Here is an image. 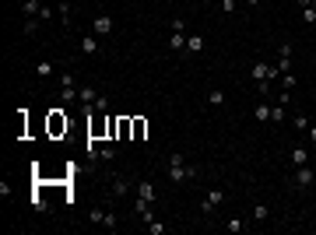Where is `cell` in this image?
Here are the masks:
<instances>
[{
	"instance_id": "6da1fadb",
	"label": "cell",
	"mask_w": 316,
	"mask_h": 235,
	"mask_svg": "<svg viewBox=\"0 0 316 235\" xmlns=\"http://www.w3.org/2000/svg\"><path fill=\"white\" fill-rule=\"evenodd\" d=\"M165 172H169V179H172V183H186V179H197V172H201V169L190 165V162H186V154H179V151H176L172 158H169V169H165Z\"/></svg>"
},
{
	"instance_id": "7a4b0ae2",
	"label": "cell",
	"mask_w": 316,
	"mask_h": 235,
	"mask_svg": "<svg viewBox=\"0 0 316 235\" xmlns=\"http://www.w3.org/2000/svg\"><path fill=\"white\" fill-rule=\"evenodd\" d=\"M169 49H172L176 56H183V53H186V21H183V18H176V21H172V35H169Z\"/></svg>"
},
{
	"instance_id": "3957f363",
	"label": "cell",
	"mask_w": 316,
	"mask_h": 235,
	"mask_svg": "<svg viewBox=\"0 0 316 235\" xmlns=\"http://www.w3.org/2000/svg\"><path fill=\"white\" fill-rule=\"evenodd\" d=\"M313 179H316V172H313L309 165H295V172H292V186H295V189H309Z\"/></svg>"
},
{
	"instance_id": "277c9868",
	"label": "cell",
	"mask_w": 316,
	"mask_h": 235,
	"mask_svg": "<svg viewBox=\"0 0 316 235\" xmlns=\"http://www.w3.org/2000/svg\"><path fill=\"white\" fill-rule=\"evenodd\" d=\"M134 197H141V200L155 204V200H158V189H155V183H151V179H137V183H134Z\"/></svg>"
},
{
	"instance_id": "5b68a950",
	"label": "cell",
	"mask_w": 316,
	"mask_h": 235,
	"mask_svg": "<svg viewBox=\"0 0 316 235\" xmlns=\"http://www.w3.org/2000/svg\"><path fill=\"white\" fill-rule=\"evenodd\" d=\"M112 28H116V21H112V14H99L95 21H92V32L102 39V35H112Z\"/></svg>"
},
{
	"instance_id": "8992f818",
	"label": "cell",
	"mask_w": 316,
	"mask_h": 235,
	"mask_svg": "<svg viewBox=\"0 0 316 235\" xmlns=\"http://www.w3.org/2000/svg\"><path fill=\"white\" fill-rule=\"evenodd\" d=\"M81 53H85V56H99V53H102V46H99V35H95V32L81 35Z\"/></svg>"
},
{
	"instance_id": "52a82bcc",
	"label": "cell",
	"mask_w": 316,
	"mask_h": 235,
	"mask_svg": "<svg viewBox=\"0 0 316 235\" xmlns=\"http://www.w3.org/2000/svg\"><path fill=\"white\" fill-rule=\"evenodd\" d=\"M95 98H99V92L92 88V85H81L77 88V102L85 105V112H92V105H95Z\"/></svg>"
},
{
	"instance_id": "ba28073f",
	"label": "cell",
	"mask_w": 316,
	"mask_h": 235,
	"mask_svg": "<svg viewBox=\"0 0 316 235\" xmlns=\"http://www.w3.org/2000/svg\"><path fill=\"white\" fill-rule=\"evenodd\" d=\"M130 189H134V179H127V176H116L112 179V197H127Z\"/></svg>"
},
{
	"instance_id": "9c48e42d",
	"label": "cell",
	"mask_w": 316,
	"mask_h": 235,
	"mask_svg": "<svg viewBox=\"0 0 316 235\" xmlns=\"http://www.w3.org/2000/svg\"><path fill=\"white\" fill-rule=\"evenodd\" d=\"M288 67H292V43L278 46V70H281V74H288Z\"/></svg>"
},
{
	"instance_id": "30bf717a",
	"label": "cell",
	"mask_w": 316,
	"mask_h": 235,
	"mask_svg": "<svg viewBox=\"0 0 316 235\" xmlns=\"http://www.w3.org/2000/svg\"><path fill=\"white\" fill-rule=\"evenodd\" d=\"M288 162H292V169H295V165H309V147H306V144L292 147V158H288Z\"/></svg>"
},
{
	"instance_id": "8fae6325",
	"label": "cell",
	"mask_w": 316,
	"mask_h": 235,
	"mask_svg": "<svg viewBox=\"0 0 316 235\" xmlns=\"http://www.w3.org/2000/svg\"><path fill=\"white\" fill-rule=\"evenodd\" d=\"M204 49V35H186V53L183 56H197Z\"/></svg>"
},
{
	"instance_id": "7c38bea8",
	"label": "cell",
	"mask_w": 316,
	"mask_h": 235,
	"mask_svg": "<svg viewBox=\"0 0 316 235\" xmlns=\"http://www.w3.org/2000/svg\"><path fill=\"white\" fill-rule=\"evenodd\" d=\"M53 70H56V67H53V60H39V63H35V77H39V81L53 77Z\"/></svg>"
},
{
	"instance_id": "4fadbf2b",
	"label": "cell",
	"mask_w": 316,
	"mask_h": 235,
	"mask_svg": "<svg viewBox=\"0 0 316 235\" xmlns=\"http://www.w3.org/2000/svg\"><path fill=\"white\" fill-rule=\"evenodd\" d=\"M204 200H208L211 207H221V204H225V189H221V186H214V189H208V193H204Z\"/></svg>"
},
{
	"instance_id": "5bb4252c",
	"label": "cell",
	"mask_w": 316,
	"mask_h": 235,
	"mask_svg": "<svg viewBox=\"0 0 316 235\" xmlns=\"http://www.w3.org/2000/svg\"><path fill=\"white\" fill-rule=\"evenodd\" d=\"M39 11H43L39 0H21V14H25V18H39Z\"/></svg>"
},
{
	"instance_id": "9a60e30c",
	"label": "cell",
	"mask_w": 316,
	"mask_h": 235,
	"mask_svg": "<svg viewBox=\"0 0 316 235\" xmlns=\"http://www.w3.org/2000/svg\"><path fill=\"white\" fill-rule=\"evenodd\" d=\"M285 109H288L285 102H278V105H270V123H285V116H288Z\"/></svg>"
},
{
	"instance_id": "2e32d148",
	"label": "cell",
	"mask_w": 316,
	"mask_h": 235,
	"mask_svg": "<svg viewBox=\"0 0 316 235\" xmlns=\"http://www.w3.org/2000/svg\"><path fill=\"white\" fill-rule=\"evenodd\" d=\"M208 105L221 109V105H225V92H221V88H211V92H208Z\"/></svg>"
},
{
	"instance_id": "e0dca14e",
	"label": "cell",
	"mask_w": 316,
	"mask_h": 235,
	"mask_svg": "<svg viewBox=\"0 0 316 235\" xmlns=\"http://www.w3.org/2000/svg\"><path fill=\"white\" fill-rule=\"evenodd\" d=\"M253 116H257V123H267V120H270V105H267V102H260V105L253 109Z\"/></svg>"
},
{
	"instance_id": "ac0fdd59",
	"label": "cell",
	"mask_w": 316,
	"mask_h": 235,
	"mask_svg": "<svg viewBox=\"0 0 316 235\" xmlns=\"http://www.w3.org/2000/svg\"><path fill=\"white\" fill-rule=\"evenodd\" d=\"M144 228H148V235H165V232H169V225H165V221H158V218H155L151 225H144Z\"/></svg>"
},
{
	"instance_id": "d6986e66",
	"label": "cell",
	"mask_w": 316,
	"mask_h": 235,
	"mask_svg": "<svg viewBox=\"0 0 316 235\" xmlns=\"http://www.w3.org/2000/svg\"><path fill=\"white\" fill-rule=\"evenodd\" d=\"M225 228H228V232H246L250 225H246L243 218H228V221H225Z\"/></svg>"
},
{
	"instance_id": "ffe728a7",
	"label": "cell",
	"mask_w": 316,
	"mask_h": 235,
	"mask_svg": "<svg viewBox=\"0 0 316 235\" xmlns=\"http://www.w3.org/2000/svg\"><path fill=\"white\" fill-rule=\"evenodd\" d=\"M267 218H270V211H267L263 204H257V207H253V221H257V225H263Z\"/></svg>"
},
{
	"instance_id": "44dd1931",
	"label": "cell",
	"mask_w": 316,
	"mask_h": 235,
	"mask_svg": "<svg viewBox=\"0 0 316 235\" xmlns=\"http://www.w3.org/2000/svg\"><path fill=\"white\" fill-rule=\"evenodd\" d=\"M295 130H299V134L309 130V116H306V112H295Z\"/></svg>"
},
{
	"instance_id": "7402d4cb",
	"label": "cell",
	"mask_w": 316,
	"mask_h": 235,
	"mask_svg": "<svg viewBox=\"0 0 316 235\" xmlns=\"http://www.w3.org/2000/svg\"><path fill=\"white\" fill-rule=\"evenodd\" d=\"M102 228H109V232H112V228H120V218H116L112 211H105V218H102Z\"/></svg>"
},
{
	"instance_id": "603a6c76",
	"label": "cell",
	"mask_w": 316,
	"mask_h": 235,
	"mask_svg": "<svg viewBox=\"0 0 316 235\" xmlns=\"http://www.w3.org/2000/svg\"><path fill=\"white\" fill-rule=\"evenodd\" d=\"M39 28H43V21H39V18H25V35H35Z\"/></svg>"
},
{
	"instance_id": "cb8c5ba5",
	"label": "cell",
	"mask_w": 316,
	"mask_h": 235,
	"mask_svg": "<svg viewBox=\"0 0 316 235\" xmlns=\"http://www.w3.org/2000/svg\"><path fill=\"white\" fill-rule=\"evenodd\" d=\"M112 158H116V147H112V144H105V147L99 151V162H112Z\"/></svg>"
},
{
	"instance_id": "d4e9b609",
	"label": "cell",
	"mask_w": 316,
	"mask_h": 235,
	"mask_svg": "<svg viewBox=\"0 0 316 235\" xmlns=\"http://www.w3.org/2000/svg\"><path fill=\"white\" fill-rule=\"evenodd\" d=\"M60 130H67V116L60 120V112H53V134H60Z\"/></svg>"
},
{
	"instance_id": "484cf974",
	"label": "cell",
	"mask_w": 316,
	"mask_h": 235,
	"mask_svg": "<svg viewBox=\"0 0 316 235\" xmlns=\"http://www.w3.org/2000/svg\"><path fill=\"white\" fill-rule=\"evenodd\" d=\"M56 14L63 18V25L70 21V4H67V0H60V7H56Z\"/></svg>"
},
{
	"instance_id": "4316f807",
	"label": "cell",
	"mask_w": 316,
	"mask_h": 235,
	"mask_svg": "<svg viewBox=\"0 0 316 235\" xmlns=\"http://www.w3.org/2000/svg\"><path fill=\"white\" fill-rule=\"evenodd\" d=\"M92 109H95V112H109V98H105V95H99V98H95V105H92Z\"/></svg>"
},
{
	"instance_id": "83f0119b",
	"label": "cell",
	"mask_w": 316,
	"mask_h": 235,
	"mask_svg": "<svg viewBox=\"0 0 316 235\" xmlns=\"http://www.w3.org/2000/svg\"><path fill=\"white\" fill-rule=\"evenodd\" d=\"M148 207H151V204H148V200H141V197H134V214H137V218H141V214H144V211H148Z\"/></svg>"
},
{
	"instance_id": "f1b7e54d",
	"label": "cell",
	"mask_w": 316,
	"mask_h": 235,
	"mask_svg": "<svg viewBox=\"0 0 316 235\" xmlns=\"http://www.w3.org/2000/svg\"><path fill=\"white\" fill-rule=\"evenodd\" d=\"M281 85H285V88H288V92H292V88H295V85H299V81H295V74H292V70H288V74H281Z\"/></svg>"
},
{
	"instance_id": "f546056e",
	"label": "cell",
	"mask_w": 316,
	"mask_h": 235,
	"mask_svg": "<svg viewBox=\"0 0 316 235\" xmlns=\"http://www.w3.org/2000/svg\"><path fill=\"white\" fill-rule=\"evenodd\" d=\"M32 207L35 211H46V197H43V193H35V197H32Z\"/></svg>"
},
{
	"instance_id": "4dcf8cb0",
	"label": "cell",
	"mask_w": 316,
	"mask_h": 235,
	"mask_svg": "<svg viewBox=\"0 0 316 235\" xmlns=\"http://www.w3.org/2000/svg\"><path fill=\"white\" fill-rule=\"evenodd\" d=\"M235 7H239V0H221V11L225 14H235Z\"/></svg>"
},
{
	"instance_id": "1f68e13d",
	"label": "cell",
	"mask_w": 316,
	"mask_h": 235,
	"mask_svg": "<svg viewBox=\"0 0 316 235\" xmlns=\"http://www.w3.org/2000/svg\"><path fill=\"white\" fill-rule=\"evenodd\" d=\"M102 218H105V211L102 207H92V225H102Z\"/></svg>"
},
{
	"instance_id": "d6a6232c",
	"label": "cell",
	"mask_w": 316,
	"mask_h": 235,
	"mask_svg": "<svg viewBox=\"0 0 316 235\" xmlns=\"http://www.w3.org/2000/svg\"><path fill=\"white\" fill-rule=\"evenodd\" d=\"M155 218H158V214H155V207H148V211H144V214H141V225H151V221H155Z\"/></svg>"
},
{
	"instance_id": "836d02e7",
	"label": "cell",
	"mask_w": 316,
	"mask_h": 235,
	"mask_svg": "<svg viewBox=\"0 0 316 235\" xmlns=\"http://www.w3.org/2000/svg\"><path fill=\"white\" fill-rule=\"evenodd\" d=\"M53 14H56V11H53V7H43V11H39V21H50V18H53Z\"/></svg>"
},
{
	"instance_id": "e575fe53",
	"label": "cell",
	"mask_w": 316,
	"mask_h": 235,
	"mask_svg": "<svg viewBox=\"0 0 316 235\" xmlns=\"http://www.w3.org/2000/svg\"><path fill=\"white\" fill-rule=\"evenodd\" d=\"M306 137H309V141L316 144V123H309V130H306Z\"/></svg>"
},
{
	"instance_id": "d590c367",
	"label": "cell",
	"mask_w": 316,
	"mask_h": 235,
	"mask_svg": "<svg viewBox=\"0 0 316 235\" xmlns=\"http://www.w3.org/2000/svg\"><path fill=\"white\" fill-rule=\"evenodd\" d=\"M243 4H250V7H257V4H260V0H243Z\"/></svg>"
},
{
	"instance_id": "8d00e7d4",
	"label": "cell",
	"mask_w": 316,
	"mask_h": 235,
	"mask_svg": "<svg viewBox=\"0 0 316 235\" xmlns=\"http://www.w3.org/2000/svg\"><path fill=\"white\" fill-rule=\"evenodd\" d=\"M204 4H211V0H204Z\"/></svg>"
}]
</instances>
